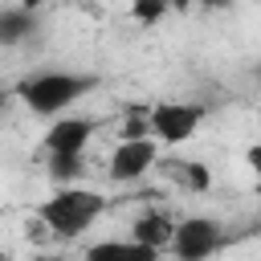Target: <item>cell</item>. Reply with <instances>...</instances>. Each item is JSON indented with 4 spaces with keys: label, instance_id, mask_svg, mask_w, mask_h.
Wrapping results in <instances>:
<instances>
[{
    "label": "cell",
    "instance_id": "cell-8",
    "mask_svg": "<svg viewBox=\"0 0 261 261\" xmlns=\"http://www.w3.org/2000/svg\"><path fill=\"white\" fill-rule=\"evenodd\" d=\"M155 249H143L135 241H98L86 249V261H155Z\"/></svg>",
    "mask_w": 261,
    "mask_h": 261
},
{
    "label": "cell",
    "instance_id": "cell-12",
    "mask_svg": "<svg viewBox=\"0 0 261 261\" xmlns=\"http://www.w3.org/2000/svg\"><path fill=\"white\" fill-rule=\"evenodd\" d=\"M163 12H167V0H130V16L143 29H151L155 20H163Z\"/></svg>",
    "mask_w": 261,
    "mask_h": 261
},
{
    "label": "cell",
    "instance_id": "cell-17",
    "mask_svg": "<svg viewBox=\"0 0 261 261\" xmlns=\"http://www.w3.org/2000/svg\"><path fill=\"white\" fill-rule=\"evenodd\" d=\"M4 106H8V94H4V90H0V114H4Z\"/></svg>",
    "mask_w": 261,
    "mask_h": 261
},
{
    "label": "cell",
    "instance_id": "cell-9",
    "mask_svg": "<svg viewBox=\"0 0 261 261\" xmlns=\"http://www.w3.org/2000/svg\"><path fill=\"white\" fill-rule=\"evenodd\" d=\"M163 171H167L175 184H184L188 192H208V188H212L208 167L196 163V159H163Z\"/></svg>",
    "mask_w": 261,
    "mask_h": 261
},
{
    "label": "cell",
    "instance_id": "cell-14",
    "mask_svg": "<svg viewBox=\"0 0 261 261\" xmlns=\"http://www.w3.org/2000/svg\"><path fill=\"white\" fill-rule=\"evenodd\" d=\"M196 4H204V8H228V0H196Z\"/></svg>",
    "mask_w": 261,
    "mask_h": 261
},
{
    "label": "cell",
    "instance_id": "cell-6",
    "mask_svg": "<svg viewBox=\"0 0 261 261\" xmlns=\"http://www.w3.org/2000/svg\"><path fill=\"white\" fill-rule=\"evenodd\" d=\"M90 135H94L90 118H57L45 130V151L49 155H82L86 143H90Z\"/></svg>",
    "mask_w": 261,
    "mask_h": 261
},
{
    "label": "cell",
    "instance_id": "cell-15",
    "mask_svg": "<svg viewBox=\"0 0 261 261\" xmlns=\"http://www.w3.org/2000/svg\"><path fill=\"white\" fill-rule=\"evenodd\" d=\"M41 4H45V0H20V8H24V12H37Z\"/></svg>",
    "mask_w": 261,
    "mask_h": 261
},
{
    "label": "cell",
    "instance_id": "cell-5",
    "mask_svg": "<svg viewBox=\"0 0 261 261\" xmlns=\"http://www.w3.org/2000/svg\"><path fill=\"white\" fill-rule=\"evenodd\" d=\"M159 159V143L155 139H135V143H118V151L110 155V179L114 184H135L143 179Z\"/></svg>",
    "mask_w": 261,
    "mask_h": 261
},
{
    "label": "cell",
    "instance_id": "cell-3",
    "mask_svg": "<svg viewBox=\"0 0 261 261\" xmlns=\"http://www.w3.org/2000/svg\"><path fill=\"white\" fill-rule=\"evenodd\" d=\"M220 241H224V228H220L212 216H188V220H179V224L171 228L167 249H171L179 261H204V257H212V253L220 249Z\"/></svg>",
    "mask_w": 261,
    "mask_h": 261
},
{
    "label": "cell",
    "instance_id": "cell-4",
    "mask_svg": "<svg viewBox=\"0 0 261 261\" xmlns=\"http://www.w3.org/2000/svg\"><path fill=\"white\" fill-rule=\"evenodd\" d=\"M200 118H204V110L192 106V102H159V106L147 110V126H151V135L163 139V143H171V147L188 143V139L196 135Z\"/></svg>",
    "mask_w": 261,
    "mask_h": 261
},
{
    "label": "cell",
    "instance_id": "cell-16",
    "mask_svg": "<svg viewBox=\"0 0 261 261\" xmlns=\"http://www.w3.org/2000/svg\"><path fill=\"white\" fill-rule=\"evenodd\" d=\"M188 4H192V0H167V8H175V12H184Z\"/></svg>",
    "mask_w": 261,
    "mask_h": 261
},
{
    "label": "cell",
    "instance_id": "cell-18",
    "mask_svg": "<svg viewBox=\"0 0 261 261\" xmlns=\"http://www.w3.org/2000/svg\"><path fill=\"white\" fill-rule=\"evenodd\" d=\"M29 261H57V257H29Z\"/></svg>",
    "mask_w": 261,
    "mask_h": 261
},
{
    "label": "cell",
    "instance_id": "cell-10",
    "mask_svg": "<svg viewBox=\"0 0 261 261\" xmlns=\"http://www.w3.org/2000/svg\"><path fill=\"white\" fill-rule=\"evenodd\" d=\"M33 29H37L33 12H24V8H4L0 12V45H20Z\"/></svg>",
    "mask_w": 261,
    "mask_h": 261
},
{
    "label": "cell",
    "instance_id": "cell-1",
    "mask_svg": "<svg viewBox=\"0 0 261 261\" xmlns=\"http://www.w3.org/2000/svg\"><path fill=\"white\" fill-rule=\"evenodd\" d=\"M90 90H98L94 73H65V69H49V73H33V77L16 82V98L33 114H45V118L61 114L65 106H73Z\"/></svg>",
    "mask_w": 261,
    "mask_h": 261
},
{
    "label": "cell",
    "instance_id": "cell-11",
    "mask_svg": "<svg viewBox=\"0 0 261 261\" xmlns=\"http://www.w3.org/2000/svg\"><path fill=\"white\" fill-rule=\"evenodd\" d=\"M82 171H86V167H82V155H49V175H53L57 184L69 188V179L82 175Z\"/></svg>",
    "mask_w": 261,
    "mask_h": 261
},
{
    "label": "cell",
    "instance_id": "cell-7",
    "mask_svg": "<svg viewBox=\"0 0 261 261\" xmlns=\"http://www.w3.org/2000/svg\"><path fill=\"white\" fill-rule=\"evenodd\" d=\"M171 228H175V220L167 216V212H143L139 220H135V228H130V241L135 245H143V249H167V241H171Z\"/></svg>",
    "mask_w": 261,
    "mask_h": 261
},
{
    "label": "cell",
    "instance_id": "cell-2",
    "mask_svg": "<svg viewBox=\"0 0 261 261\" xmlns=\"http://www.w3.org/2000/svg\"><path fill=\"white\" fill-rule=\"evenodd\" d=\"M102 208H106V196H102V192L61 188V192H53L49 200L37 204V220H41L45 228H53L57 237L73 241V237H82V232L102 216Z\"/></svg>",
    "mask_w": 261,
    "mask_h": 261
},
{
    "label": "cell",
    "instance_id": "cell-13",
    "mask_svg": "<svg viewBox=\"0 0 261 261\" xmlns=\"http://www.w3.org/2000/svg\"><path fill=\"white\" fill-rule=\"evenodd\" d=\"M118 139H122V143H135V139H151V126H147V114H143V110H135V114H126V118H122V130H118Z\"/></svg>",
    "mask_w": 261,
    "mask_h": 261
}]
</instances>
